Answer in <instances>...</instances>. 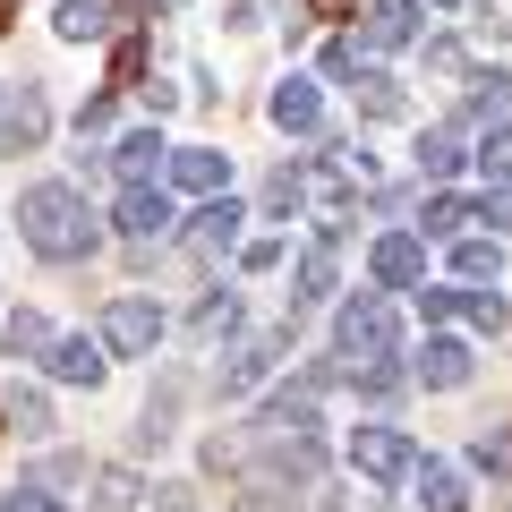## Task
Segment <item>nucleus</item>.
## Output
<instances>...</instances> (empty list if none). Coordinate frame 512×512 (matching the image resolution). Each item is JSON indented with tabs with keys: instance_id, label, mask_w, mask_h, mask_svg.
Masks as SVG:
<instances>
[{
	"instance_id": "1",
	"label": "nucleus",
	"mask_w": 512,
	"mask_h": 512,
	"mask_svg": "<svg viewBox=\"0 0 512 512\" xmlns=\"http://www.w3.org/2000/svg\"><path fill=\"white\" fill-rule=\"evenodd\" d=\"M18 231H26V248L52 256V265H77V256H94V239H103L77 188H26L18 197Z\"/></svg>"
},
{
	"instance_id": "2",
	"label": "nucleus",
	"mask_w": 512,
	"mask_h": 512,
	"mask_svg": "<svg viewBox=\"0 0 512 512\" xmlns=\"http://www.w3.org/2000/svg\"><path fill=\"white\" fill-rule=\"evenodd\" d=\"M333 342H342V359H367V367H384V359H393V308L359 291L342 316H333Z\"/></svg>"
},
{
	"instance_id": "3",
	"label": "nucleus",
	"mask_w": 512,
	"mask_h": 512,
	"mask_svg": "<svg viewBox=\"0 0 512 512\" xmlns=\"http://www.w3.org/2000/svg\"><path fill=\"white\" fill-rule=\"evenodd\" d=\"M350 461H359V478L393 487V478H410V470H419V444H410L402 427H359V436H350Z\"/></svg>"
},
{
	"instance_id": "4",
	"label": "nucleus",
	"mask_w": 512,
	"mask_h": 512,
	"mask_svg": "<svg viewBox=\"0 0 512 512\" xmlns=\"http://www.w3.org/2000/svg\"><path fill=\"white\" fill-rule=\"evenodd\" d=\"M154 342H163V308H154V299H111V316H103V350H120V359H146Z\"/></svg>"
},
{
	"instance_id": "5",
	"label": "nucleus",
	"mask_w": 512,
	"mask_h": 512,
	"mask_svg": "<svg viewBox=\"0 0 512 512\" xmlns=\"http://www.w3.org/2000/svg\"><path fill=\"white\" fill-rule=\"evenodd\" d=\"M43 128H52V111H43L35 86L0 94V154H35V146H43Z\"/></svg>"
},
{
	"instance_id": "6",
	"label": "nucleus",
	"mask_w": 512,
	"mask_h": 512,
	"mask_svg": "<svg viewBox=\"0 0 512 512\" xmlns=\"http://www.w3.org/2000/svg\"><path fill=\"white\" fill-rule=\"evenodd\" d=\"M43 367H52L60 384H103V333H52V350H43Z\"/></svg>"
},
{
	"instance_id": "7",
	"label": "nucleus",
	"mask_w": 512,
	"mask_h": 512,
	"mask_svg": "<svg viewBox=\"0 0 512 512\" xmlns=\"http://www.w3.org/2000/svg\"><path fill=\"white\" fill-rule=\"evenodd\" d=\"M256 436L265 444H308L316 436V402L308 393H274V402L256 410Z\"/></svg>"
},
{
	"instance_id": "8",
	"label": "nucleus",
	"mask_w": 512,
	"mask_h": 512,
	"mask_svg": "<svg viewBox=\"0 0 512 512\" xmlns=\"http://www.w3.org/2000/svg\"><path fill=\"white\" fill-rule=\"evenodd\" d=\"M419 384H436V393H453V384H470V342H453V333H427L419 367H410Z\"/></svg>"
},
{
	"instance_id": "9",
	"label": "nucleus",
	"mask_w": 512,
	"mask_h": 512,
	"mask_svg": "<svg viewBox=\"0 0 512 512\" xmlns=\"http://www.w3.org/2000/svg\"><path fill=\"white\" fill-rule=\"evenodd\" d=\"M265 111H274V128H291V137H316V120H325V94H316L308 77H282Z\"/></svg>"
},
{
	"instance_id": "10",
	"label": "nucleus",
	"mask_w": 512,
	"mask_h": 512,
	"mask_svg": "<svg viewBox=\"0 0 512 512\" xmlns=\"http://www.w3.org/2000/svg\"><path fill=\"white\" fill-rule=\"evenodd\" d=\"M367 265H376V282L384 291H410V282L427 274V248L410 231H393V239H376V256H367Z\"/></svg>"
},
{
	"instance_id": "11",
	"label": "nucleus",
	"mask_w": 512,
	"mask_h": 512,
	"mask_svg": "<svg viewBox=\"0 0 512 512\" xmlns=\"http://www.w3.org/2000/svg\"><path fill=\"white\" fill-rule=\"evenodd\" d=\"M367 43H376V52L419 43V0H367Z\"/></svg>"
},
{
	"instance_id": "12",
	"label": "nucleus",
	"mask_w": 512,
	"mask_h": 512,
	"mask_svg": "<svg viewBox=\"0 0 512 512\" xmlns=\"http://www.w3.org/2000/svg\"><path fill=\"white\" fill-rule=\"evenodd\" d=\"M120 9H128V0H60V35H69V43H103L111 35V26H120Z\"/></svg>"
},
{
	"instance_id": "13",
	"label": "nucleus",
	"mask_w": 512,
	"mask_h": 512,
	"mask_svg": "<svg viewBox=\"0 0 512 512\" xmlns=\"http://www.w3.org/2000/svg\"><path fill=\"white\" fill-rule=\"evenodd\" d=\"M163 137H154V128H137V137H120V146H111V171H120L128 188H154V171H163Z\"/></svg>"
},
{
	"instance_id": "14",
	"label": "nucleus",
	"mask_w": 512,
	"mask_h": 512,
	"mask_svg": "<svg viewBox=\"0 0 512 512\" xmlns=\"http://www.w3.org/2000/svg\"><path fill=\"white\" fill-rule=\"evenodd\" d=\"M171 180H180L188 197H214V188L231 180V154H214V146H180V154H171Z\"/></svg>"
},
{
	"instance_id": "15",
	"label": "nucleus",
	"mask_w": 512,
	"mask_h": 512,
	"mask_svg": "<svg viewBox=\"0 0 512 512\" xmlns=\"http://www.w3.org/2000/svg\"><path fill=\"white\" fill-rule=\"evenodd\" d=\"M120 231L137 239V248H146V239H163V231H171V205H163V188H128V197H120Z\"/></svg>"
},
{
	"instance_id": "16",
	"label": "nucleus",
	"mask_w": 512,
	"mask_h": 512,
	"mask_svg": "<svg viewBox=\"0 0 512 512\" xmlns=\"http://www.w3.org/2000/svg\"><path fill=\"white\" fill-rule=\"evenodd\" d=\"M410 478H419V504H427V512H470V487H461L453 461H419Z\"/></svg>"
},
{
	"instance_id": "17",
	"label": "nucleus",
	"mask_w": 512,
	"mask_h": 512,
	"mask_svg": "<svg viewBox=\"0 0 512 512\" xmlns=\"http://www.w3.org/2000/svg\"><path fill=\"white\" fill-rule=\"evenodd\" d=\"M231 239H239V205H231V197H214L197 222H188V248H197V256H222Z\"/></svg>"
},
{
	"instance_id": "18",
	"label": "nucleus",
	"mask_w": 512,
	"mask_h": 512,
	"mask_svg": "<svg viewBox=\"0 0 512 512\" xmlns=\"http://www.w3.org/2000/svg\"><path fill=\"white\" fill-rule=\"evenodd\" d=\"M504 111H512V77H504V69H478V77H470V103H461V120H495V128H504Z\"/></svg>"
},
{
	"instance_id": "19",
	"label": "nucleus",
	"mask_w": 512,
	"mask_h": 512,
	"mask_svg": "<svg viewBox=\"0 0 512 512\" xmlns=\"http://www.w3.org/2000/svg\"><path fill=\"white\" fill-rule=\"evenodd\" d=\"M350 94H359L367 120H402V86H393L384 69H359V77H350Z\"/></svg>"
},
{
	"instance_id": "20",
	"label": "nucleus",
	"mask_w": 512,
	"mask_h": 512,
	"mask_svg": "<svg viewBox=\"0 0 512 512\" xmlns=\"http://www.w3.org/2000/svg\"><path fill=\"white\" fill-rule=\"evenodd\" d=\"M274 367V342H248V350H231V367H222V393H248L256 376Z\"/></svg>"
},
{
	"instance_id": "21",
	"label": "nucleus",
	"mask_w": 512,
	"mask_h": 512,
	"mask_svg": "<svg viewBox=\"0 0 512 512\" xmlns=\"http://www.w3.org/2000/svg\"><path fill=\"white\" fill-rule=\"evenodd\" d=\"M137 495L146 487H137L128 470H94V512H137Z\"/></svg>"
},
{
	"instance_id": "22",
	"label": "nucleus",
	"mask_w": 512,
	"mask_h": 512,
	"mask_svg": "<svg viewBox=\"0 0 512 512\" xmlns=\"http://www.w3.org/2000/svg\"><path fill=\"white\" fill-rule=\"evenodd\" d=\"M9 427H18V436H52V410H43L35 384H18V393H9Z\"/></svg>"
},
{
	"instance_id": "23",
	"label": "nucleus",
	"mask_w": 512,
	"mask_h": 512,
	"mask_svg": "<svg viewBox=\"0 0 512 512\" xmlns=\"http://www.w3.org/2000/svg\"><path fill=\"white\" fill-rule=\"evenodd\" d=\"M325 291H333V239H316L299 256V299H325Z\"/></svg>"
},
{
	"instance_id": "24",
	"label": "nucleus",
	"mask_w": 512,
	"mask_h": 512,
	"mask_svg": "<svg viewBox=\"0 0 512 512\" xmlns=\"http://www.w3.org/2000/svg\"><path fill=\"white\" fill-rule=\"evenodd\" d=\"M43 350H52V325H43V316H9V359H43Z\"/></svg>"
},
{
	"instance_id": "25",
	"label": "nucleus",
	"mask_w": 512,
	"mask_h": 512,
	"mask_svg": "<svg viewBox=\"0 0 512 512\" xmlns=\"http://www.w3.org/2000/svg\"><path fill=\"white\" fill-rule=\"evenodd\" d=\"M478 171H487L495 188H512V120H504V128H487V146H478Z\"/></svg>"
},
{
	"instance_id": "26",
	"label": "nucleus",
	"mask_w": 512,
	"mask_h": 512,
	"mask_svg": "<svg viewBox=\"0 0 512 512\" xmlns=\"http://www.w3.org/2000/svg\"><path fill=\"white\" fill-rule=\"evenodd\" d=\"M495 265H504V256H495V239H461V248H453V274H461V282H487Z\"/></svg>"
},
{
	"instance_id": "27",
	"label": "nucleus",
	"mask_w": 512,
	"mask_h": 512,
	"mask_svg": "<svg viewBox=\"0 0 512 512\" xmlns=\"http://www.w3.org/2000/svg\"><path fill=\"white\" fill-rule=\"evenodd\" d=\"M419 171H427V180H453V171H461V146L444 137V128H436V137H419Z\"/></svg>"
},
{
	"instance_id": "28",
	"label": "nucleus",
	"mask_w": 512,
	"mask_h": 512,
	"mask_svg": "<svg viewBox=\"0 0 512 512\" xmlns=\"http://www.w3.org/2000/svg\"><path fill=\"white\" fill-rule=\"evenodd\" d=\"M461 316H470L478 333H504V316H512V308H504V291H461Z\"/></svg>"
},
{
	"instance_id": "29",
	"label": "nucleus",
	"mask_w": 512,
	"mask_h": 512,
	"mask_svg": "<svg viewBox=\"0 0 512 512\" xmlns=\"http://www.w3.org/2000/svg\"><path fill=\"white\" fill-rule=\"evenodd\" d=\"M461 222H470V205H461V197H427V231H436V239H453Z\"/></svg>"
},
{
	"instance_id": "30",
	"label": "nucleus",
	"mask_w": 512,
	"mask_h": 512,
	"mask_svg": "<svg viewBox=\"0 0 512 512\" xmlns=\"http://www.w3.org/2000/svg\"><path fill=\"white\" fill-rule=\"evenodd\" d=\"M0 512H69V504H60L52 487H9V495H0Z\"/></svg>"
},
{
	"instance_id": "31",
	"label": "nucleus",
	"mask_w": 512,
	"mask_h": 512,
	"mask_svg": "<svg viewBox=\"0 0 512 512\" xmlns=\"http://www.w3.org/2000/svg\"><path fill=\"white\" fill-rule=\"evenodd\" d=\"M231 316H239V299H231V291H222V299H205V308H197V333L214 342V333H231Z\"/></svg>"
},
{
	"instance_id": "32",
	"label": "nucleus",
	"mask_w": 512,
	"mask_h": 512,
	"mask_svg": "<svg viewBox=\"0 0 512 512\" xmlns=\"http://www.w3.org/2000/svg\"><path fill=\"white\" fill-rule=\"evenodd\" d=\"M299 197H308V180H299V171H274V188H265V205H274V214H291Z\"/></svg>"
},
{
	"instance_id": "33",
	"label": "nucleus",
	"mask_w": 512,
	"mask_h": 512,
	"mask_svg": "<svg viewBox=\"0 0 512 512\" xmlns=\"http://www.w3.org/2000/svg\"><path fill=\"white\" fill-rule=\"evenodd\" d=\"M478 222H495V231L512 239V188H487V197H478Z\"/></svg>"
},
{
	"instance_id": "34",
	"label": "nucleus",
	"mask_w": 512,
	"mask_h": 512,
	"mask_svg": "<svg viewBox=\"0 0 512 512\" xmlns=\"http://www.w3.org/2000/svg\"><path fill=\"white\" fill-rule=\"evenodd\" d=\"M470 453H478V470H512V436H478Z\"/></svg>"
},
{
	"instance_id": "35",
	"label": "nucleus",
	"mask_w": 512,
	"mask_h": 512,
	"mask_svg": "<svg viewBox=\"0 0 512 512\" xmlns=\"http://www.w3.org/2000/svg\"><path fill=\"white\" fill-rule=\"evenodd\" d=\"M239 512H299V504L282 487H248V495H239Z\"/></svg>"
},
{
	"instance_id": "36",
	"label": "nucleus",
	"mask_w": 512,
	"mask_h": 512,
	"mask_svg": "<svg viewBox=\"0 0 512 512\" xmlns=\"http://www.w3.org/2000/svg\"><path fill=\"white\" fill-rule=\"evenodd\" d=\"M154 512H205L197 487H154Z\"/></svg>"
},
{
	"instance_id": "37",
	"label": "nucleus",
	"mask_w": 512,
	"mask_h": 512,
	"mask_svg": "<svg viewBox=\"0 0 512 512\" xmlns=\"http://www.w3.org/2000/svg\"><path fill=\"white\" fill-rule=\"evenodd\" d=\"M316 9H325V18H342V9H350V0H316Z\"/></svg>"
},
{
	"instance_id": "38",
	"label": "nucleus",
	"mask_w": 512,
	"mask_h": 512,
	"mask_svg": "<svg viewBox=\"0 0 512 512\" xmlns=\"http://www.w3.org/2000/svg\"><path fill=\"white\" fill-rule=\"evenodd\" d=\"M0 26H9V0H0Z\"/></svg>"
},
{
	"instance_id": "39",
	"label": "nucleus",
	"mask_w": 512,
	"mask_h": 512,
	"mask_svg": "<svg viewBox=\"0 0 512 512\" xmlns=\"http://www.w3.org/2000/svg\"><path fill=\"white\" fill-rule=\"evenodd\" d=\"M436 9H453V0H436Z\"/></svg>"
}]
</instances>
